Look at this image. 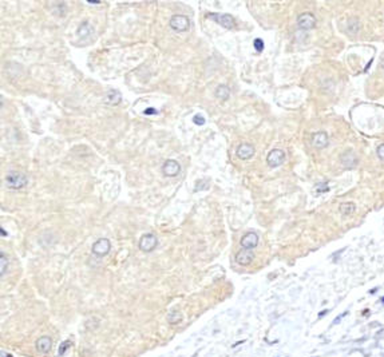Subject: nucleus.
I'll return each mask as SVG.
<instances>
[{
  "label": "nucleus",
  "instance_id": "6",
  "mask_svg": "<svg viewBox=\"0 0 384 357\" xmlns=\"http://www.w3.org/2000/svg\"><path fill=\"white\" fill-rule=\"evenodd\" d=\"M297 26L301 30H312L316 26V17L311 12H302L297 17Z\"/></svg>",
  "mask_w": 384,
  "mask_h": 357
},
{
  "label": "nucleus",
  "instance_id": "23",
  "mask_svg": "<svg viewBox=\"0 0 384 357\" xmlns=\"http://www.w3.org/2000/svg\"><path fill=\"white\" fill-rule=\"evenodd\" d=\"M70 346H71V341L70 340H67V341H64V342H62V345H60V348H59V355L60 356H63L67 350L70 349Z\"/></svg>",
  "mask_w": 384,
  "mask_h": 357
},
{
  "label": "nucleus",
  "instance_id": "13",
  "mask_svg": "<svg viewBox=\"0 0 384 357\" xmlns=\"http://www.w3.org/2000/svg\"><path fill=\"white\" fill-rule=\"evenodd\" d=\"M254 258V254L252 250H248V249H241V250L236 254V262H237L238 265H242V266H246L249 264H252Z\"/></svg>",
  "mask_w": 384,
  "mask_h": 357
},
{
  "label": "nucleus",
  "instance_id": "21",
  "mask_svg": "<svg viewBox=\"0 0 384 357\" xmlns=\"http://www.w3.org/2000/svg\"><path fill=\"white\" fill-rule=\"evenodd\" d=\"M8 265H10L8 257L4 253H2V254H0V267H2V271H0V273H2V276L6 274V271L8 269Z\"/></svg>",
  "mask_w": 384,
  "mask_h": 357
},
{
  "label": "nucleus",
  "instance_id": "31",
  "mask_svg": "<svg viewBox=\"0 0 384 357\" xmlns=\"http://www.w3.org/2000/svg\"><path fill=\"white\" fill-rule=\"evenodd\" d=\"M2 357H12L11 355H7V353H4V352H2Z\"/></svg>",
  "mask_w": 384,
  "mask_h": 357
},
{
  "label": "nucleus",
  "instance_id": "19",
  "mask_svg": "<svg viewBox=\"0 0 384 357\" xmlns=\"http://www.w3.org/2000/svg\"><path fill=\"white\" fill-rule=\"evenodd\" d=\"M167 321H169V324H171V325L180 324L181 321H182V313H181L180 310H173V312H170V313H169V316H167Z\"/></svg>",
  "mask_w": 384,
  "mask_h": 357
},
{
  "label": "nucleus",
  "instance_id": "14",
  "mask_svg": "<svg viewBox=\"0 0 384 357\" xmlns=\"http://www.w3.org/2000/svg\"><path fill=\"white\" fill-rule=\"evenodd\" d=\"M105 102L109 106H118L122 102V94L118 90H109L105 95Z\"/></svg>",
  "mask_w": 384,
  "mask_h": 357
},
{
  "label": "nucleus",
  "instance_id": "30",
  "mask_svg": "<svg viewBox=\"0 0 384 357\" xmlns=\"http://www.w3.org/2000/svg\"><path fill=\"white\" fill-rule=\"evenodd\" d=\"M328 312H329L328 309H325V310H323V312H320V313H319V317H323V316H325V314L328 313Z\"/></svg>",
  "mask_w": 384,
  "mask_h": 357
},
{
  "label": "nucleus",
  "instance_id": "11",
  "mask_svg": "<svg viewBox=\"0 0 384 357\" xmlns=\"http://www.w3.org/2000/svg\"><path fill=\"white\" fill-rule=\"evenodd\" d=\"M254 146L251 145V143H242L237 147V151H236V154H237V157L242 160H246V159H251L253 155H254Z\"/></svg>",
  "mask_w": 384,
  "mask_h": 357
},
{
  "label": "nucleus",
  "instance_id": "8",
  "mask_svg": "<svg viewBox=\"0 0 384 357\" xmlns=\"http://www.w3.org/2000/svg\"><path fill=\"white\" fill-rule=\"evenodd\" d=\"M162 171L166 177H176L181 173V166L177 160L174 159H167L166 162L162 165Z\"/></svg>",
  "mask_w": 384,
  "mask_h": 357
},
{
  "label": "nucleus",
  "instance_id": "7",
  "mask_svg": "<svg viewBox=\"0 0 384 357\" xmlns=\"http://www.w3.org/2000/svg\"><path fill=\"white\" fill-rule=\"evenodd\" d=\"M285 160V153L280 149L272 150L266 157V163L269 167H279L280 165H283Z\"/></svg>",
  "mask_w": 384,
  "mask_h": 357
},
{
  "label": "nucleus",
  "instance_id": "17",
  "mask_svg": "<svg viewBox=\"0 0 384 357\" xmlns=\"http://www.w3.org/2000/svg\"><path fill=\"white\" fill-rule=\"evenodd\" d=\"M216 96L218 98V99H221V100L229 99V96H230V88L227 87V86H225V84H220V86L217 87V90H216Z\"/></svg>",
  "mask_w": 384,
  "mask_h": 357
},
{
  "label": "nucleus",
  "instance_id": "22",
  "mask_svg": "<svg viewBox=\"0 0 384 357\" xmlns=\"http://www.w3.org/2000/svg\"><path fill=\"white\" fill-rule=\"evenodd\" d=\"M209 189V182L208 181H198L197 185L194 187V191H199V190H206Z\"/></svg>",
  "mask_w": 384,
  "mask_h": 357
},
{
  "label": "nucleus",
  "instance_id": "29",
  "mask_svg": "<svg viewBox=\"0 0 384 357\" xmlns=\"http://www.w3.org/2000/svg\"><path fill=\"white\" fill-rule=\"evenodd\" d=\"M0 233H2V237H7V235H8V233H7L6 230H4V227H3V226L0 227Z\"/></svg>",
  "mask_w": 384,
  "mask_h": 357
},
{
  "label": "nucleus",
  "instance_id": "20",
  "mask_svg": "<svg viewBox=\"0 0 384 357\" xmlns=\"http://www.w3.org/2000/svg\"><path fill=\"white\" fill-rule=\"evenodd\" d=\"M359 28H360L359 20L356 19V17H351V19L347 21V30H348V32H351V34H358Z\"/></svg>",
  "mask_w": 384,
  "mask_h": 357
},
{
  "label": "nucleus",
  "instance_id": "9",
  "mask_svg": "<svg viewBox=\"0 0 384 357\" xmlns=\"http://www.w3.org/2000/svg\"><path fill=\"white\" fill-rule=\"evenodd\" d=\"M258 245V235L254 233V231H249L241 238V246L242 249H248V250H252Z\"/></svg>",
  "mask_w": 384,
  "mask_h": 357
},
{
  "label": "nucleus",
  "instance_id": "26",
  "mask_svg": "<svg viewBox=\"0 0 384 357\" xmlns=\"http://www.w3.org/2000/svg\"><path fill=\"white\" fill-rule=\"evenodd\" d=\"M376 154H377L379 159H380V160H384V143H383V145H380V146L377 147Z\"/></svg>",
  "mask_w": 384,
  "mask_h": 357
},
{
  "label": "nucleus",
  "instance_id": "10",
  "mask_svg": "<svg viewBox=\"0 0 384 357\" xmlns=\"http://www.w3.org/2000/svg\"><path fill=\"white\" fill-rule=\"evenodd\" d=\"M328 143H329V138L325 131H317L312 135V145L316 149H324V147L328 146Z\"/></svg>",
  "mask_w": 384,
  "mask_h": 357
},
{
  "label": "nucleus",
  "instance_id": "2",
  "mask_svg": "<svg viewBox=\"0 0 384 357\" xmlns=\"http://www.w3.org/2000/svg\"><path fill=\"white\" fill-rule=\"evenodd\" d=\"M208 17H210L216 21L217 24L222 26L226 30H233L236 27V20L234 17L229 15V13H217V12H213V13H208Z\"/></svg>",
  "mask_w": 384,
  "mask_h": 357
},
{
  "label": "nucleus",
  "instance_id": "5",
  "mask_svg": "<svg viewBox=\"0 0 384 357\" xmlns=\"http://www.w3.org/2000/svg\"><path fill=\"white\" fill-rule=\"evenodd\" d=\"M111 249V242L109 238H99L98 241H95L92 245V253L98 257H105L106 254H109Z\"/></svg>",
  "mask_w": 384,
  "mask_h": 357
},
{
  "label": "nucleus",
  "instance_id": "33",
  "mask_svg": "<svg viewBox=\"0 0 384 357\" xmlns=\"http://www.w3.org/2000/svg\"><path fill=\"white\" fill-rule=\"evenodd\" d=\"M382 302H383V304H384V297H383V298H382Z\"/></svg>",
  "mask_w": 384,
  "mask_h": 357
},
{
  "label": "nucleus",
  "instance_id": "15",
  "mask_svg": "<svg viewBox=\"0 0 384 357\" xmlns=\"http://www.w3.org/2000/svg\"><path fill=\"white\" fill-rule=\"evenodd\" d=\"M77 32H78V36H79L80 39L86 40V39H90V38H91V35L94 34V28H92V26L88 23V21H83V23L79 24Z\"/></svg>",
  "mask_w": 384,
  "mask_h": 357
},
{
  "label": "nucleus",
  "instance_id": "12",
  "mask_svg": "<svg viewBox=\"0 0 384 357\" xmlns=\"http://www.w3.org/2000/svg\"><path fill=\"white\" fill-rule=\"evenodd\" d=\"M340 160L343 166L347 169H354L358 165V157L352 150H347L345 153H343L340 155Z\"/></svg>",
  "mask_w": 384,
  "mask_h": 357
},
{
  "label": "nucleus",
  "instance_id": "3",
  "mask_svg": "<svg viewBox=\"0 0 384 357\" xmlns=\"http://www.w3.org/2000/svg\"><path fill=\"white\" fill-rule=\"evenodd\" d=\"M169 26L170 28L177 31V32H184L189 28L190 26V19L186 15H181V13H177V15H173L170 21H169Z\"/></svg>",
  "mask_w": 384,
  "mask_h": 357
},
{
  "label": "nucleus",
  "instance_id": "28",
  "mask_svg": "<svg viewBox=\"0 0 384 357\" xmlns=\"http://www.w3.org/2000/svg\"><path fill=\"white\" fill-rule=\"evenodd\" d=\"M158 111L155 110V109H153V107H149V109H146V110H143V114L145 115H155Z\"/></svg>",
  "mask_w": 384,
  "mask_h": 357
},
{
  "label": "nucleus",
  "instance_id": "1",
  "mask_svg": "<svg viewBox=\"0 0 384 357\" xmlns=\"http://www.w3.org/2000/svg\"><path fill=\"white\" fill-rule=\"evenodd\" d=\"M6 182H7V186L10 187V189L19 190V189H23V187L27 186V183H28V178H27V175L23 173L16 171V170H11V171H8V174L6 175Z\"/></svg>",
  "mask_w": 384,
  "mask_h": 357
},
{
  "label": "nucleus",
  "instance_id": "24",
  "mask_svg": "<svg viewBox=\"0 0 384 357\" xmlns=\"http://www.w3.org/2000/svg\"><path fill=\"white\" fill-rule=\"evenodd\" d=\"M253 46H254V48H256L257 52H261L262 50H264V42H262V39H260V38L254 39Z\"/></svg>",
  "mask_w": 384,
  "mask_h": 357
},
{
  "label": "nucleus",
  "instance_id": "18",
  "mask_svg": "<svg viewBox=\"0 0 384 357\" xmlns=\"http://www.w3.org/2000/svg\"><path fill=\"white\" fill-rule=\"evenodd\" d=\"M339 210L343 216H352L356 210V206L354 202H343L340 206H339Z\"/></svg>",
  "mask_w": 384,
  "mask_h": 357
},
{
  "label": "nucleus",
  "instance_id": "27",
  "mask_svg": "<svg viewBox=\"0 0 384 357\" xmlns=\"http://www.w3.org/2000/svg\"><path fill=\"white\" fill-rule=\"evenodd\" d=\"M347 316H348V312H344V313H341L340 316H337V317L333 320V324H335V325L340 324V321H341L343 318H344V317H347Z\"/></svg>",
  "mask_w": 384,
  "mask_h": 357
},
{
  "label": "nucleus",
  "instance_id": "25",
  "mask_svg": "<svg viewBox=\"0 0 384 357\" xmlns=\"http://www.w3.org/2000/svg\"><path fill=\"white\" fill-rule=\"evenodd\" d=\"M193 122L197 124V126H202V124H205V118L201 114H197V115H194Z\"/></svg>",
  "mask_w": 384,
  "mask_h": 357
},
{
  "label": "nucleus",
  "instance_id": "4",
  "mask_svg": "<svg viewBox=\"0 0 384 357\" xmlns=\"http://www.w3.org/2000/svg\"><path fill=\"white\" fill-rule=\"evenodd\" d=\"M157 245H158V238L155 237L154 234H151V233H146V234H143L139 238V243H138V246H139V249L142 252L150 253V252H153L154 249L157 248Z\"/></svg>",
  "mask_w": 384,
  "mask_h": 357
},
{
  "label": "nucleus",
  "instance_id": "32",
  "mask_svg": "<svg viewBox=\"0 0 384 357\" xmlns=\"http://www.w3.org/2000/svg\"><path fill=\"white\" fill-rule=\"evenodd\" d=\"M380 67H382V68L384 70V58H383V59L380 60Z\"/></svg>",
  "mask_w": 384,
  "mask_h": 357
},
{
  "label": "nucleus",
  "instance_id": "16",
  "mask_svg": "<svg viewBox=\"0 0 384 357\" xmlns=\"http://www.w3.org/2000/svg\"><path fill=\"white\" fill-rule=\"evenodd\" d=\"M52 348V340L47 336L40 337L36 341V349L40 352V353H48Z\"/></svg>",
  "mask_w": 384,
  "mask_h": 357
}]
</instances>
